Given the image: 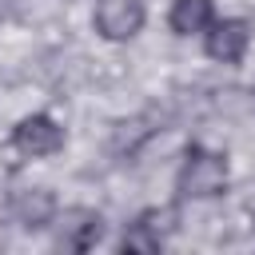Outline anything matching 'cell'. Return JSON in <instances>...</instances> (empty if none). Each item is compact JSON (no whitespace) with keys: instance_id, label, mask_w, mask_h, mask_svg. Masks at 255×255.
I'll list each match as a JSON object with an SVG mask.
<instances>
[{"instance_id":"9c48e42d","label":"cell","mask_w":255,"mask_h":255,"mask_svg":"<svg viewBox=\"0 0 255 255\" xmlns=\"http://www.w3.org/2000/svg\"><path fill=\"white\" fill-rule=\"evenodd\" d=\"M4 243H8V239H4V227H0V247H4Z\"/></svg>"},{"instance_id":"30bf717a","label":"cell","mask_w":255,"mask_h":255,"mask_svg":"<svg viewBox=\"0 0 255 255\" xmlns=\"http://www.w3.org/2000/svg\"><path fill=\"white\" fill-rule=\"evenodd\" d=\"M251 104H255V84H251Z\"/></svg>"},{"instance_id":"3957f363","label":"cell","mask_w":255,"mask_h":255,"mask_svg":"<svg viewBox=\"0 0 255 255\" xmlns=\"http://www.w3.org/2000/svg\"><path fill=\"white\" fill-rule=\"evenodd\" d=\"M203 44V56L211 64H223V68H239L255 44V24L247 16H215L207 24V32L199 36Z\"/></svg>"},{"instance_id":"277c9868","label":"cell","mask_w":255,"mask_h":255,"mask_svg":"<svg viewBox=\"0 0 255 255\" xmlns=\"http://www.w3.org/2000/svg\"><path fill=\"white\" fill-rule=\"evenodd\" d=\"M175 227H179L175 207H143V211L124 227V235H120L116 247H120L124 255H155V251L167 247V239L175 235Z\"/></svg>"},{"instance_id":"ba28073f","label":"cell","mask_w":255,"mask_h":255,"mask_svg":"<svg viewBox=\"0 0 255 255\" xmlns=\"http://www.w3.org/2000/svg\"><path fill=\"white\" fill-rule=\"evenodd\" d=\"M215 16H219L215 0H171V4H167V28H171V36H179V40L203 36Z\"/></svg>"},{"instance_id":"8992f818","label":"cell","mask_w":255,"mask_h":255,"mask_svg":"<svg viewBox=\"0 0 255 255\" xmlns=\"http://www.w3.org/2000/svg\"><path fill=\"white\" fill-rule=\"evenodd\" d=\"M92 28L104 44H128L147 28V4L143 0H96Z\"/></svg>"},{"instance_id":"6da1fadb","label":"cell","mask_w":255,"mask_h":255,"mask_svg":"<svg viewBox=\"0 0 255 255\" xmlns=\"http://www.w3.org/2000/svg\"><path fill=\"white\" fill-rule=\"evenodd\" d=\"M227 187H231L227 151L211 143H187L175 167V195L183 203H207V199L227 195Z\"/></svg>"},{"instance_id":"5b68a950","label":"cell","mask_w":255,"mask_h":255,"mask_svg":"<svg viewBox=\"0 0 255 255\" xmlns=\"http://www.w3.org/2000/svg\"><path fill=\"white\" fill-rule=\"evenodd\" d=\"M52 231H56V247H60V251L84 255V251H96V247L104 243V235H108V219H104V211L76 203V207H60Z\"/></svg>"},{"instance_id":"7a4b0ae2","label":"cell","mask_w":255,"mask_h":255,"mask_svg":"<svg viewBox=\"0 0 255 255\" xmlns=\"http://www.w3.org/2000/svg\"><path fill=\"white\" fill-rule=\"evenodd\" d=\"M64 143H68V131L52 112H28L8 131V147L20 159H52L64 151Z\"/></svg>"},{"instance_id":"52a82bcc","label":"cell","mask_w":255,"mask_h":255,"mask_svg":"<svg viewBox=\"0 0 255 255\" xmlns=\"http://www.w3.org/2000/svg\"><path fill=\"white\" fill-rule=\"evenodd\" d=\"M60 215V199L44 183H20L8 191V219L20 231H48Z\"/></svg>"}]
</instances>
